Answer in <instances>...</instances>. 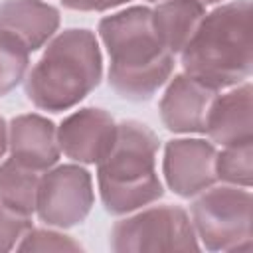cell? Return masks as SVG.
<instances>
[{
	"label": "cell",
	"instance_id": "cell-1",
	"mask_svg": "<svg viewBox=\"0 0 253 253\" xmlns=\"http://www.w3.org/2000/svg\"><path fill=\"white\" fill-rule=\"evenodd\" d=\"M99 38L109 53V85L128 101H148L174 71V57L160 42L152 8L132 6L99 22Z\"/></svg>",
	"mask_w": 253,
	"mask_h": 253
},
{
	"label": "cell",
	"instance_id": "cell-2",
	"mask_svg": "<svg viewBox=\"0 0 253 253\" xmlns=\"http://www.w3.org/2000/svg\"><path fill=\"white\" fill-rule=\"evenodd\" d=\"M103 77L97 36L87 28H67L51 38L43 55L28 71L24 91L34 107L63 113L79 105Z\"/></svg>",
	"mask_w": 253,
	"mask_h": 253
},
{
	"label": "cell",
	"instance_id": "cell-3",
	"mask_svg": "<svg viewBox=\"0 0 253 253\" xmlns=\"http://www.w3.org/2000/svg\"><path fill=\"white\" fill-rule=\"evenodd\" d=\"M180 61L184 73L217 91L247 81L253 69L251 2L233 0L206 12Z\"/></svg>",
	"mask_w": 253,
	"mask_h": 253
},
{
	"label": "cell",
	"instance_id": "cell-4",
	"mask_svg": "<svg viewBox=\"0 0 253 253\" xmlns=\"http://www.w3.org/2000/svg\"><path fill=\"white\" fill-rule=\"evenodd\" d=\"M158 146L160 140L148 125L138 121L117 125L111 148L97 162L99 194L109 213L126 215L164 196L156 174Z\"/></svg>",
	"mask_w": 253,
	"mask_h": 253
},
{
	"label": "cell",
	"instance_id": "cell-5",
	"mask_svg": "<svg viewBox=\"0 0 253 253\" xmlns=\"http://www.w3.org/2000/svg\"><path fill=\"white\" fill-rule=\"evenodd\" d=\"M190 219L200 247L208 251H245L251 247L253 198L249 188L210 186L198 194Z\"/></svg>",
	"mask_w": 253,
	"mask_h": 253
},
{
	"label": "cell",
	"instance_id": "cell-6",
	"mask_svg": "<svg viewBox=\"0 0 253 253\" xmlns=\"http://www.w3.org/2000/svg\"><path fill=\"white\" fill-rule=\"evenodd\" d=\"M109 247L117 253L144 251H198L190 213L172 204L140 208L136 213L119 219L109 237Z\"/></svg>",
	"mask_w": 253,
	"mask_h": 253
},
{
	"label": "cell",
	"instance_id": "cell-7",
	"mask_svg": "<svg viewBox=\"0 0 253 253\" xmlns=\"http://www.w3.org/2000/svg\"><path fill=\"white\" fill-rule=\"evenodd\" d=\"M95 204L93 178L79 164L51 166L42 174L36 213L59 229H69L85 221Z\"/></svg>",
	"mask_w": 253,
	"mask_h": 253
},
{
	"label": "cell",
	"instance_id": "cell-8",
	"mask_svg": "<svg viewBox=\"0 0 253 253\" xmlns=\"http://www.w3.org/2000/svg\"><path fill=\"white\" fill-rule=\"evenodd\" d=\"M217 148L204 138H174L164 146L162 174L166 186L180 198H196L217 182Z\"/></svg>",
	"mask_w": 253,
	"mask_h": 253
},
{
	"label": "cell",
	"instance_id": "cell-9",
	"mask_svg": "<svg viewBox=\"0 0 253 253\" xmlns=\"http://www.w3.org/2000/svg\"><path fill=\"white\" fill-rule=\"evenodd\" d=\"M217 89L200 79L180 73L168 79V87L160 99V121L170 132L178 134H206V123Z\"/></svg>",
	"mask_w": 253,
	"mask_h": 253
},
{
	"label": "cell",
	"instance_id": "cell-10",
	"mask_svg": "<svg viewBox=\"0 0 253 253\" xmlns=\"http://www.w3.org/2000/svg\"><path fill=\"white\" fill-rule=\"evenodd\" d=\"M117 123L105 109L83 107L61 121L57 142L61 152L79 164H97L113 144Z\"/></svg>",
	"mask_w": 253,
	"mask_h": 253
},
{
	"label": "cell",
	"instance_id": "cell-11",
	"mask_svg": "<svg viewBox=\"0 0 253 253\" xmlns=\"http://www.w3.org/2000/svg\"><path fill=\"white\" fill-rule=\"evenodd\" d=\"M8 150L18 162L45 172L57 164L61 154L57 126L43 115H18L8 125Z\"/></svg>",
	"mask_w": 253,
	"mask_h": 253
},
{
	"label": "cell",
	"instance_id": "cell-12",
	"mask_svg": "<svg viewBox=\"0 0 253 253\" xmlns=\"http://www.w3.org/2000/svg\"><path fill=\"white\" fill-rule=\"evenodd\" d=\"M251 95L253 87L249 81L229 87L223 95L217 93L206 123V134L213 144L231 146L253 140Z\"/></svg>",
	"mask_w": 253,
	"mask_h": 253
},
{
	"label": "cell",
	"instance_id": "cell-13",
	"mask_svg": "<svg viewBox=\"0 0 253 253\" xmlns=\"http://www.w3.org/2000/svg\"><path fill=\"white\" fill-rule=\"evenodd\" d=\"M59 10L42 0L0 2V30L22 42L28 51L43 47L59 28Z\"/></svg>",
	"mask_w": 253,
	"mask_h": 253
},
{
	"label": "cell",
	"instance_id": "cell-14",
	"mask_svg": "<svg viewBox=\"0 0 253 253\" xmlns=\"http://www.w3.org/2000/svg\"><path fill=\"white\" fill-rule=\"evenodd\" d=\"M204 16L206 6L198 0H162L152 8L154 30L172 55H178L188 45Z\"/></svg>",
	"mask_w": 253,
	"mask_h": 253
},
{
	"label": "cell",
	"instance_id": "cell-15",
	"mask_svg": "<svg viewBox=\"0 0 253 253\" xmlns=\"http://www.w3.org/2000/svg\"><path fill=\"white\" fill-rule=\"evenodd\" d=\"M42 174L43 172L34 170L10 156L0 164V202L20 213L32 215L38 204Z\"/></svg>",
	"mask_w": 253,
	"mask_h": 253
},
{
	"label": "cell",
	"instance_id": "cell-16",
	"mask_svg": "<svg viewBox=\"0 0 253 253\" xmlns=\"http://www.w3.org/2000/svg\"><path fill=\"white\" fill-rule=\"evenodd\" d=\"M215 176L221 184L251 188L253 182V140L223 146L215 156Z\"/></svg>",
	"mask_w": 253,
	"mask_h": 253
},
{
	"label": "cell",
	"instance_id": "cell-17",
	"mask_svg": "<svg viewBox=\"0 0 253 253\" xmlns=\"http://www.w3.org/2000/svg\"><path fill=\"white\" fill-rule=\"evenodd\" d=\"M30 51L8 32L0 30V97L14 91L28 75Z\"/></svg>",
	"mask_w": 253,
	"mask_h": 253
},
{
	"label": "cell",
	"instance_id": "cell-18",
	"mask_svg": "<svg viewBox=\"0 0 253 253\" xmlns=\"http://www.w3.org/2000/svg\"><path fill=\"white\" fill-rule=\"evenodd\" d=\"M16 249L18 251H81L83 247L75 239L59 231L30 227L16 245Z\"/></svg>",
	"mask_w": 253,
	"mask_h": 253
},
{
	"label": "cell",
	"instance_id": "cell-19",
	"mask_svg": "<svg viewBox=\"0 0 253 253\" xmlns=\"http://www.w3.org/2000/svg\"><path fill=\"white\" fill-rule=\"evenodd\" d=\"M32 227V215L20 213L0 202V251L14 249Z\"/></svg>",
	"mask_w": 253,
	"mask_h": 253
},
{
	"label": "cell",
	"instance_id": "cell-20",
	"mask_svg": "<svg viewBox=\"0 0 253 253\" xmlns=\"http://www.w3.org/2000/svg\"><path fill=\"white\" fill-rule=\"evenodd\" d=\"M128 0H61V4L69 10L77 12H105L111 8H117Z\"/></svg>",
	"mask_w": 253,
	"mask_h": 253
},
{
	"label": "cell",
	"instance_id": "cell-21",
	"mask_svg": "<svg viewBox=\"0 0 253 253\" xmlns=\"http://www.w3.org/2000/svg\"><path fill=\"white\" fill-rule=\"evenodd\" d=\"M6 150H8V125L0 115V158L4 156Z\"/></svg>",
	"mask_w": 253,
	"mask_h": 253
},
{
	"label": "cell",
	"instance_id": "cell-22",
	"mask_svg": "<svg viewBox=\"0 0 253 253\" xmlns=\"http://www.w3.org/2000/svg\"><path fill=\"white\" fill-rule=\"evenodd\" d=\"M198 2H202L204 6H211V4H219L221 0H198Z\"/></svg>",
	"mask_w": 253,
	"mask_h": 253
},
{
	"label": "cell",
	"instance_id": "cell-23",
	"mask_svg": "<svg viewBox=\"0 0 253 253\" xmlns=\"http://www.w3.org/2000/svg\"><path fill=\"white\" fill-rule=\"evenodd\" d=\"M148 2H162V0H148Z\"/></svg>",
	"mask_w": 253,
	"mask_h": 253
}]
</instances>
